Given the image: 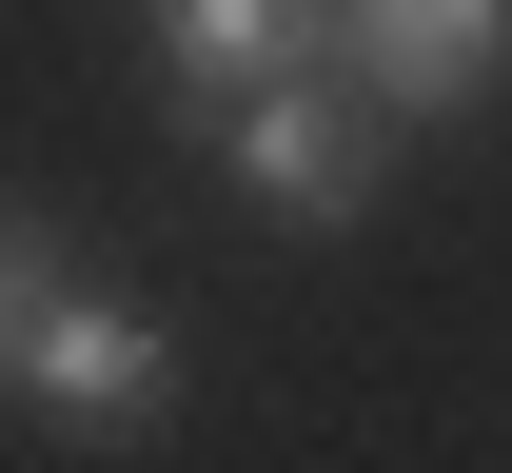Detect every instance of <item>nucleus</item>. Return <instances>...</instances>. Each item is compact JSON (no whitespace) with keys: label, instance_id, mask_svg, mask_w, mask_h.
Listing matches in <instances>:
<instances>
[{"label":"nucleus","instance_id":"3","mask_svg":"<svg viewBox=\"0 0 512 473\" xmlns=\"http://www.w3.org/2000/svg\"><path fill=\"white\" fill-rule=\"evenodd\" d=\"M316 60L355 79L394 138H414V119H473V99H493V60H512V0H335V20H316Z\"/></svg>","mask_w":512,"mask_h":473},{"label":"nucleus","instance_id":"4","mask_svg":"<svg viewBox=\"0 0 512 473\" xmlns=\"http://www.w3.org/2000/svg\"><path fill=\"white\" fill-rule=\"evenodd\" d=\"M138 20H158V79H178V138H197L217 99H256L276 60H316L335 0H138Z\"/></svg>","mask_w":512,"mask_h":473},{"label":"nucleus","instance_id":"1","mask_svg":"<svg viewBox=\"0 0 512 473\" xmlns=\"http://www.w3.org/2000/svg\"><path fill=\"white\" fill-rule=\"evenodd\" d=\"M197 138L237 158V198H256V217H296V237H335V217H375V138H394V119H375V99H355L335 60H276L256 99H217Z\"/></svg>","mask_w":512,"mask_h":473},{"label":"nucleus","instance_id":"2","mask_svg":"<svg viewBox=\"0 0 512 473\" xmlns=\"http://www.w3.org/2000/svg\"><path fill=\"white\" fill-rule=\"evenodd\" d=\"M0 395H20V414H60V434H158V414H178V336H158L138 296H99V276H60Z\"/></svg>","mask_w":512,"mask_h":473},{"label":"nucleus","instance_id":"5","mask_svg":"<svg viewBox=\"0 0 512 473\" xmlns=\"http://www.w3.org/2000/svg\"><path fill=\"white\" fill-rule=\"evenodd\" d=\"M60 217H20V198H0V375H20V336H40V296H60Z\"/></svg>","mask_w":512,"mask_h":473}]
</instances>
